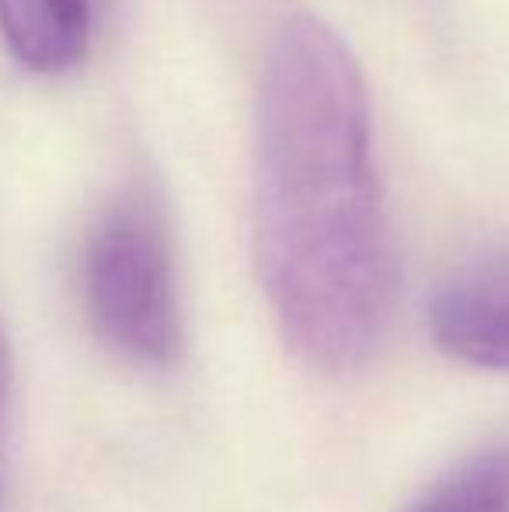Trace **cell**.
Returning a JSON list of instances; mask_svg holds the SVG:
<instances>
[{
	"mask_svg": "<svg viewBox=\"0 0 509 512\" xmlns=\"http://www.w3.org/2000/svg\"><path fill=\"white\" fill-rule=\"evenodd\" d=\"M255 258L272 314L307 366L349 373L374 356L398 300V244L363 70L314 14H290L265 49Z\"/></svg>",
	"mask_w": 509,
	"mask_h": 512,
	"instance_id": "cell-1",
	"label": "cell"
},
{
	"mask_svg": "<svg viewBox=\"0 0 509 512\" xmlns=\"http://www.w3.org/2000/svg\"><path fill=\"white\" fill-rule=\"evenodd\" d=\"M81 297L91 328L136 366L182 359V300L171 227L154 192L126 189L95 216L81 248Z\"/></svg>",
	"mask_w": 509,
	"mask_h": 512,
	"instance_id": "cell-2",
	"label": "cell"
},
{
	"mask_svg": "<svg viewBox=\"0 0 509 512\" xmlns=\"http://www.w3.org/2000/svg\"><path fill=\"white\" fill-rule=\"evenodd\" d=\"M429 331L457 363L509 373V255L450 276L429 304Z\"/></svg>",
	"mask_w": 509,
	"mask_h": 512,
	"instance_id": "cell-3",
	"label": "cell"
},
{
	"mask_svg": "<svg viewBox=\"0 0 509 512\" xmlns=\"http://www.w3.org/2000/svg\"><path fill=\"white\" fill-rule=\"evenodd\" d=\"M0 35L35 74L74 70L91 46V0H0Z\"/></svg>",
	"mask_w": 509,
	"mask_h": 512,
	"instance_id": "cell-4",
	"label": "cell"
},
{
	"mask_svg": "<svg viewBox=\"0 0 509 512\" xmlns=\"http://www.w3.org/2000/svg\"><path fill=\"white\" fill-rule=\"evenodd\" d=\"M412 512H509V446L464 460Z\"/></svg>",
	"mask_w": 509,
	"mask_h": 512,
	"instance_id": "cell-5",
	"label": "cell"
},
{
	"mask_svg": "<svg viewBox=\"0 0 509 512\" xmlns=\"http://www.w3.org/2000/svg\"><path fill=\"white\" fill-rule=\"evenodd\" d=\"M11 342H7L4 328H0V411H4L7 391H11Z\"/></svg>",
	"mask_w": 509,
	"mask_h": 512,
	"instance_id": "cell-6",
	"label": "cell"
}]
</instances>
